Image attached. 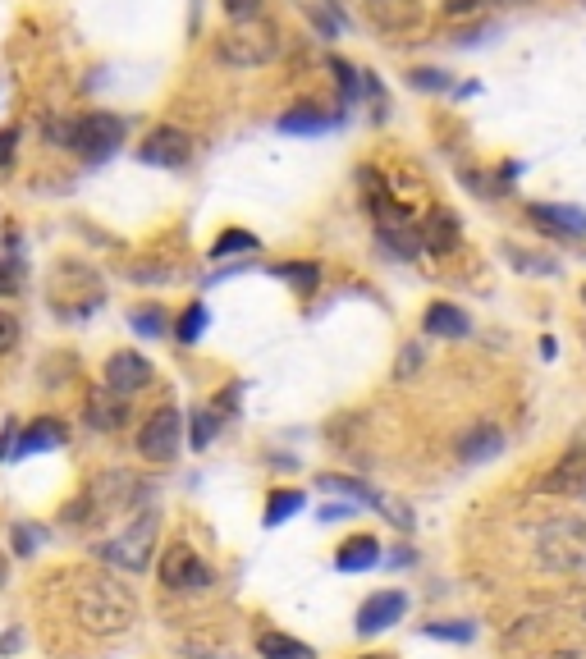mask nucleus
Segmentation results:
<instances>
[{
	"mask_svg": "<svg viewBox=\"0 0 586 659\" xmlns=\"http://www.w3.org/2000/svg\"><path fill=\"white\" fill-rule=\"evenodd\" d=\"M74 605V618L83 632L92 637H120L129 632L133 618H138V600H133L129 586H120L115 577H83L69 595Z\"/></svg>",
	"mask_w": 586,
	"mask_h": 659,
	"instance_id": "obj_1",
	"label": "nucleus"
},
{
	"mask_svg": "<svg viewBox=\"0 0 586 659\" xmlns=\"http://www.w3.org/2000/svg\"><path fill=\"white\" fill-rule=\"evenodd\" d=\"M216 55H220V65H229V69H261V65H271L275 55H280V28H275V23H266V19L234 23L229 33H220Z\"/></svg>",
	"mask_w": 586,
	"mask_h": 659,
	"instance_id": "obj_2",
	"label": "nucleus"
},
{
	"mask_svg": "<svg viewBox=\"0 0 586 659\" xmlns=\"http://www.w3.org/2000/svg\"><path fill=\"white\" fill-rule=\"evenodd\" d=\"M536 559L550 573H586V518H554L536 527Z\"/></svg>",
	"mask_w": 586,
	"mask_h": 659,
	"instance_id": "obj_3",
	"label": "nucleus"
},
{
	"mask_svg": "<svg viewBox=\"0 0 586 659\" xmlns=\"http://www.w3.org/2000/svg\"><path fill=\"white\" fill-rule=\"evenodd\" d=\"M152 545H156V513L142 508L138 518H133V527H124L120 536L97 545V559L115 563V568H129V573H142L147 559H152Z\"/></svg>",
	"mask_w": 586,
	"mask_h": 659,
	"instance_id": "obj_4",
	"label": "nucleus"
},
{
	"mask_svg": "<svg viewBox=\"0 0 586 659\" xmlns=\"http://www.w3.org/2000/svg\"><path fill=\"white\" fill-rule=\"evenodd\" d=\"M142 495V486L133 481V472H106L92 481V490L83 495V504H69L65 518L69 522H87V518H106V513H120L133 499Z\"/></svg>",
	"mask_w": 586,
	"mask_h": 659,
	"instance_id": "obj_5",
	"label": "nucleus"
},
{
	"mask_svg": "<svg viewBox=\"0 0 586 659\" xmlns=\"http://www.w3.org/2000/svg\"><path fill=\"white\" fill-rule=\"evenodd\" d=\"M124 133H129V124L120 115L92 110V115L74 119V147L69 152H78L83 161H106V156H115L124 147Z\"/></svg>",
	"mask_w": 586,
	"mask_h": 659,
	"instance_id": "obj_6",
	"label": "nucleus"
},
{
	"mask_svg": "<svg viewBox=\"0 0 586 659\" xmlns=\"http://www.w3.org/2000/svg\"><path fill=\"white\" fill-rule=\"evenodd\" d=\"M179 440H184V417H179V408H156L138 431V454L147 463H170L179 454Z\"/></svg>",
	"mask_w": 586,
	"mask_h": 659,
	"instance_id": "obj_7",
	"label": "nucleus"
},
{
	"mask_svg": "<svg viewBox=\"0 0 586 659\" xmlns=\"http://www.w3.org/2000/svg\"><path fill=\"white\" fill-rule=\"evenodd\" d=\"M161 582L170 586V591L197 595V591H207V586H211V568L197 559L193 545L179 541V545H170V550H165V559H161Z\"/></svg>",
	"mask_w": 586,
	"mask_h": 659,
	"instance_id": "obj_8",
	"label": "nucleus"
},
{
	"mask_svg": "<svg viewBox=\"0 0 586 659\" xmlns=\"http://www.w3.org/2000/svg\"><path fill=\"white\" fill-rule=\"evenodd\" d=\"M188 156H193V138H188L184 129H174V124L152 129L138 147V161L142 165H161V170H179V165H188Z\"/></svg>",
	"mask_w": 586,
	"mask_h": 659,
	"instance_id": "obj_9",
	"label": "nucleus"
},
{
	"mask_svg": "<svg viewBox=\"0 0 586 659\" xmlns=\"http://www.w3.org/2000/svg\"><path fill=\"white\" fill-rule=\"evenodd\" d=\"M362 10H367V23H376L380 33H390V37L417 33L426 19L422 0H362Z\"/></svg>",
	"mask_w": 586,
	"mask_h": 659,
	"instance_id": "obj_10",
	"label": "nucleus"
},
{
	"mask_svg": "<svg viewBox=\"0 0 586 659\" xmlns=\"http://www.w3.org/2000/svg\"><path fill=\"white\" fill-rule=\"evenodd\" d=\"M147 385H152V362L142 353H115L106 362V389H115V394H138Z\"/></svg>",
	"mask_w": 586,
	"mask_h": 659,
	"instance_id": "obj_11",
	"label": "nucleus"
},
{
	"mask_svg": "<svg viewBox=\"0 0 586 659\" xmlns=\"http://www.w3.org/2000/svg\"><path fill=\"white\" fill-rule=\"evenodd\" d=\"M87 426L92 431H120L124 422H129V394H115V389H92V399H87L83 408Z\"/></svg>",
	"mask_w": 586,
	"mask_h": 659,
	"instance_id": "obj_12",
	"label": "nucleus"
},
{
	"mask_svg": "<svg viewBox=\"0 0 586 659\" xmlns=\"http://www.w3.org/2000/svg\"><path fill=\"white\" fill-rule=\"evenodd\" d=\"M403 609H408L403 591H380V595H371L367 605L358 609V632H362V637H376V632H385V627L399 623Z\"/></svg>",
	"mask_w": 586,
	"mask_h": 659,
	"instance_id": "obj_13",
	"label": "nucleus"
},
{
	"mask_svg": "<svg viewBox=\"0 0 586 659\" xmlns=\"http://www.w3.org/2000/svg\"><path fill=\"white\" fill-rule=\"evenodd\" d=\"M536 490H545V495L582 499V495H586V458H582V454H568L564 463L550 467V472L536 481Z\"/></svg>",
	"mask_w": 586,
	"mask_h": 659,
	"instance_id": "obj_14",
	"label": "nucleus"
},
{
	"mask_svg": "<svg viewBox=\"0 0 586 659\" xmlns=\"http://www.w3.org/2000/svg\"><path fill=\"white\" fill-rule=\"evenodd\" d=\"M527 216H532L541 229H550V234H568V238H582L586 234V211H577V206L532 202V206H527Z\"/></svg>",
	"mask_w": 586,
	"mask_h": 659,
	"instance_id": "obj_15",
	"label": "nucleus"
},
{
	"mask_svg": "<svg viewBox=\"0 0 586 659\" xmlns=\"http://www.w3.org/2000/svg\"><path fill=\"white\" fill-rule=\"evenodd\" d=\"M69 440L65 422H55V417H42V422H33L28 431L14 440V458H28V454H46V449H60V444Z\"/></svg>",
	"mask_w": 586,
	"mask_h": 659,
	"instance_id": "obj_16",
	"label": "nucleus"
},
{
	"mask_svg": "<svg viewBox=\"0 0 586 659\" xmlns=\"http://www.w3.org/2000/svg\"><path fill=\"white\" fill-rule=\"evenodd\" d=\"M500 449H504L500 426H472V431L458 440V458H463V463H486V458H495Z\"/></svg>",
	"mask_w": 586,
	"mask_h": 659,
	"instance_id": "obj_17",
	"label": "nucleus"
},
{
	"mask_svg": "<svg viewBox=\"0 0 586 659\" xmlns=\"http://www.w3.org/2000/svg\"><path fill=\"white\" fill-rule=\"evenodd\" d=\"M380 563V541L376 536H353V541L339 545L335 554V568L339 573H367V568H376Z\"/></svg>",
	"mask_w": 586,
	"mask_h": 659,
	"instance_id": "obj_18",
	"label": "nucleus"
},
{
	"mask_svg": "<svg viewBox=\"0 0 586 659\" xmlns=\"http://www.w3.org/2000/svg\"><path fill=\"white\" fill-rule=\"evenodd\" d=\"M426 330L440 339H463L467 330H472V321H467V312H458L454 303H431L426 307Z\"/></svg>",
	"mask_w": 586,
	"mask_h": 659,
	"instance_id": "obj_19",
	"label": "nucleus"
},
{
	"mask_svg": "<svg viewBox=\"0 0 586 659\" xmlns=\"http://www.w3.org/2000/svg\"><path fill=\"white\" fill-rule=\"evenodd\" d=\"M422 243L431 252H454L458 248V220L454 211H431L422 225Z\"/></svg>",
	"mask_w": 586,
	"mask_h": 659,
	"instance_id": "obj_20",
	"label": "nucleus"
},
{
	"mask_svg": "<svg viewBox=\"0 0 586 659\" xmlns=\"http://www.w3.org/2000/svg\"><path fill=\"white\" fill-rule=\"evenodd\" d=\"M257 655L261 659H316L312 646L284 637V632H271V627H266V632H257Z\"/></svg>",
	"mask_w": 586,
	"mask_h": 659,
	"instance_id": "obj_21",
	"label": "nucleus"
},
{
	"mask_svg": "<svg viewBox=\"0 0 586 659\" xmlns=\"http://www.w3.org/2000/svg\"><path fill=\"white\" fill-rule=\"evenodd\" d=\"M335 124H339L335 115H326V110H316V106H293L289 115L280 119L284 133H326V129H335Z\"/></svg>",
	"mask_w": 586,
	"mask_h": 659,
	"instance_id": "obj_22",
	"label": "nucleus"
},
{
	"mask_svg": "<svg viewBox=\"0 0 586 659\" xmlns=\"http://www.w3.org/2000/svg\"><path fill=\"white\" fill-rule=\"evenodd\" d=\"M303 504H307L303 490H275V495L266 499V527H280V522H289Z\"/></svg>",
	"mask_w": 586,
	"mask_h": 659,
	"instance_id": "obj_23",
	"label": "nucleus"
},
{
	"mask_svg": "<svg viewBox=\"0 0 586 659\" xmlns=\"http://www.w3.org/2000/svg\"><path fill=\"white\" fill-rule=\"evenodd\" d=\"M234 252H257V234H248V229H225V234L211 243V261H225V257H234Z\"/></svg>",
	"mask_w": 586,
	"mask_h": 659,
	"instance_id": "obj_24",
	"label": "nucleus"
},
{
	"mask_svg": "<svg viewBox=\"0 0 586 659\" xmlns=\"http://www.w3.org/2000/svg\"><path fill=\"white\" fill-rule=\"evenodd\" d=\"M275 275L289 280L298 293H316V284H321V271H316L312 261H284V266H275Z\"/></svg>",
	"mask_w": 586,
	"mask_h": 659,
	"instance_id": "obj_25",
	"label": "nucleus"
},
{
	"mask_svg": "<svg viewBox=\"0 0 586 659\" xmlns=\"http://www.w3.org/2000/svg\"><path fill=\"white\" fill-rule=\"evenodd\" d=\"M202 330H207V307L193 303L184 316H179V325H174V335H179V344H197L202 339Z\"/></svg>",
	"mask_w": 586,
	"mask_h": 659,
	"instance_id": "obj_26",
	"label": "nucleus"
},
{
	"mask_svg": "<svg viewBox=\"0 0 586 659\" xmlns=\"http://www.w3.org/2000/svg\"><path fill=\"white\" fill-rule=\"evenodd\" d=\"M129 325L138 330V335H147V339H152V335H165V312H161V307H133V312H129Z\"/></svg>",
	"mask_w": 586,
	"mask_h": 659,
	"instance_id": "obj_27",
	"label": "nucleus"
},
{
	"mask_svg": "<svg viewBox=\"0 0 586 659\" xmlns=\"http://www.w3.org/2000/svg\"><path fill=\"white\" fill-rule=\"evenodd\" d=\"M509 266L513 271H527V275H559L554 261H536V252H527V248H509Z\"/></svg>",
	"mask_w": 586,
	"mask_h": 659,
	"instance_id": "obj_28",
	"label": "nucleus"
},
{
	"mask_svg": "<svg viewBox=\"0 0 586 659\" xmlns=\"http://www.w3.org/2000/svg\"><path fill=\"white\" fill-rule=\"evenodd\" d=\"M220 431V417L216 412H193V449H207Z\"/></svg>",
	"mask_w": 586,
	"mask_h": 659,
	"instance_id": "obj_29",
	"label": "nucleus"
},
{
	"mask_svg": "<svg viewBox=\"0 0 586 659\" xmlns=\"http://www.w3.org/2000/svg\"><path fill=\"white\" fill-rule=\"evenodd\" d=\"M330 74H335V83L344 87V101H353V97H358V92H362V78H358V69H353V65H344L339 55H335V60H330Z\"/></svg>",
	"mask_w": 586,
	"mask_h": 659,
	"instance_id": "obj_30",
	"label": "nucleus"
},
{
	"mask_svg": "<svg viewBox=\"0 0 586 659\" xmlns=\"http://www.w3.org/2000/svg\"><path fill=\"white\" fill-rule=\"evenodd\" d=\"M426 637H445V641H472L477 627L472 623H426Z\"/></svg>",
	"mask_w": 586,
	"mask_h": 659,
	"instance_id": "obj_31",
	"label": "nucleus"
},
{
	"mask_svg": "<svg viewBox=\"0 0 586 659\" xmlns=\"http://www.w3.org/2000/svg\"><path fill=\"white\" fill-rule=\"evenodd\" d=\"M225 5V14L234 23H248V19H261V10H266V0H220Z\"/></svg>",
	"mask_w": 586,
	"mask_h": 659,
	"instance_id": "obj_32",
	"label": "nucleus"
},
{
	"mask_svg": "<svg viewBox=\"0 0 586 659\" xmlns=\"http://www.w3.org/2000/svg\"><path fill=\"white\" fill-rule=\"evenodd\" d=\"M19 284H23V266L19 261H10V257H0V298H14Z\"/></svg>",
	"mask_w": 586,
	"mask_h": 659,
	"instance_id": "obj_33",
	"label": "nucleus"
},
{
	"mask_svg": "<svg viewBox=\"0 0 586 659\" xmlns=\"http://www.w3.org/2000/svg\"><path fill=\"white\" fill-rule=\"evenodd\" d=\"M46 541L42 527H14V550L19 554H37V545Z\"/></svg>",
	"mask_w": 586,
	"mask_h": 659,
	"instance_id": "obj_34",
	"label": "nucleus"
},
{
	"mask_svg": "<svg viewBox=\"0 0 586 659\" xmlns=\"http://www.w3.org/2000/svg\"><path fill=\"white\" fill-rule=\"evenodd\" d=\"M14 344H19V321L10 312H0V357L14 353Z\"/></svg>",
	"mask_w": 586,
	"mask_h": 659,
	"instance_id": "obj_35",
	"label": "nucleus"
},
{
	"mask_svg": "<svg viewBox=\"0 0 586 659\" xmlns=\"http://www.w3.org/2000/svg\"><path fill=\"white\" fill-rule=\"evenodd\" d=\"M413 83L422 87V92H445L449 78L440 74V69H413Z\"/></svg>",
	"mask_w": 586,
	"mask_h": 659,
	"instance_id": "obj_36",
	"label": "nucleus"
},
{
	"mask_svg": "<svg viewBox=\"0 0 586 659\" xmlns=\"http://www.w3.org/2000/svg\"><path fill=\"white\" fill-rule=\"evenodd\" d=\"M490 0H445V14L449 19H463V14H477V10H486Z\"/></svg>",
	"mask_w": 586,
	"mask_h": 659,
	"instance_id": "obj_37",
	"label": "nucleus"
},
{
	"mask_svg": "<svg viewBox=\"0 0 586 659\" xmlns=\"http://www.w3.org/2000/svg\"><path fill=\"white\" fill-rule=\"evenodd\" d=\"M14 147H19V129H0V170H10Z\"/></svg>",
	"mask_w": 586,
	"mask_h": 659,
	"instance_id": "obj_38",
	"label": "nucleus"
},
{
	"mask_svg": "<svg viewBox=\"0 0 586 659\" xmlns=\"http://www.w3.org/2000/svg\"><path fill=\"white\" fill-rule=\"evenodd\" d=\"M19 646H23L19 632H5V637H0V650H5V655H10V650H19Z\"/></svg>",
	"mask_w": 586,
	"mask_h": 659,
	"instance_id": "obj_39",
	"label": "nucleus"
},
{
	"mask_svg": "<svg viewBox=\"0 0 586 659\" xmlns=\"http://www.w3.org/2000/svg\"><path fill=\"white\" fill-rule=\"evenodd\" d=\"M550 659H586L582 650H564V655H550Z\"/></svg>",
	"mask_w": 586,
	"mask_h": 659,
	"instance_id": "obj_40",
	"label": "nucleus"
},
{
	"mask_svg": "<svg viewBox=\"0 0 586 659\" xmlns=\"http://www.w3.org/2000/svg\"><path fill=\"white\" fill-rule=\"evenodd\" d=\"M367 659H385V655H367Z\"/></svg>",
	"mask_w": 586,
	"mask_h": 659,
	"instance_id": "obj_41",
	"label": "nucleus"
},
{
	"mask_svg": "<svg viewBox=\"0 0 586 659\" xmlns=\"http://www.w3.org/2000/svg\"><path fill=\"white\" fill-rule=\"evenodd\" d=\"M582 298H586V289H582Z\"/></svg>",
	"mask_w": 586,
	"mask_h": 659,
	"instance_id": "obj_42",
	"label": "nucleus"
}]
</instances>
